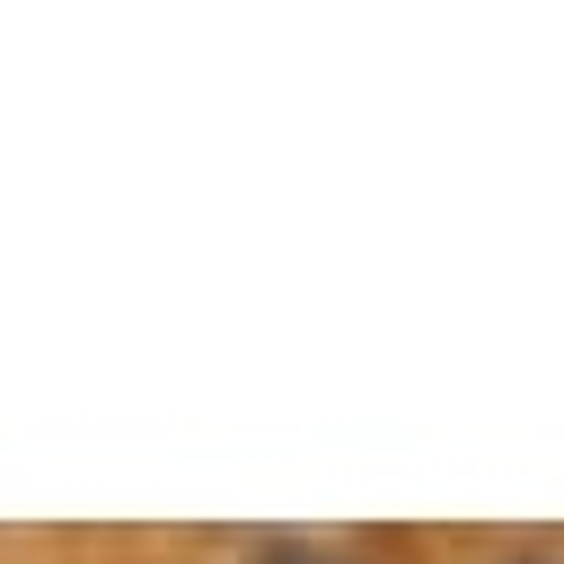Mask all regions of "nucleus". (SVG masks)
<instances>
[{
	"label": "nucleus",
	"instance_id": "f257e3e1",
	"mask_svg": "<svg viewBox=\"0 0 564 564\" xmlns=\"http://www.w3.org/2000/svg\"><path fill=\"white\" fill-rule=\"evenodd\" d=\"M256 564H361V555H344V546H308V538H273Z\"/></svg>",
	"mask_w": 564,
	"mask_h": 564
},
{
	"label": "nucleus",
	"instance_id": "f03ea898",
	"mask_svg": "<svg viewBox=\"0 0 564 564\" xmlns=\"http://www.w3.org/2000/svg\"><path fill=\"white\" fill-rule=\"evenodd\" d=\"M520 564H546V555H520Z\"/></svg>",
	"mask_w": 564,
	"mask_h": 564
}]
</instances>
